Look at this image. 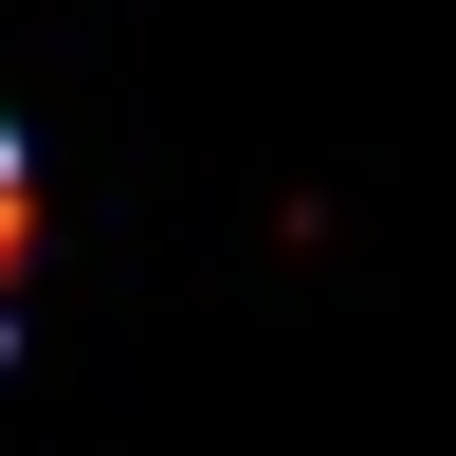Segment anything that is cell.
<instances>
[{
    "instance_id": "6da1fadb",
    "label": "cell",
    "mask_w": 456,
    "mask_h": 456,
    "mask_svg": "<svg viewBox=\"0 0 456 456\" xmlns=\"http://www.w3.org/2000/svg\"><path fill=\"white\" fill-rule=\"evenodd\" d=\"M0 292H19V146H0Z\"/></svg>"
}]
</instances>
